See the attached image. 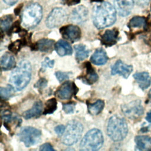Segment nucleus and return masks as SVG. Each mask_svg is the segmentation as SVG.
<instances>
[{
  "mask_svg": "<svg viewBox=\"0 0 151 151\" xmlns=\"http://www.w3.org/2000/svg\"><path fill=\"white\" fill-rule=\"evenodd\" d=\"M122 111L125 116L130 119H136L143 113L140 101L134 100L122 106Z\"/></svg>",
  "mask_w": 151,
  "mask_h": 151,
  "instance_id": "1a4fd4ad",
  "label": "nucleus"
},
{
  "mask_svg": "<svg viewBox=\"0 0 151 151\" xmlns=\"http://www.w3.org/2000/svg\"><path fill=\"white\" fill-rule=\"evenodd\" d=\"M60 33L65 39L74 42L78 41L81 37V30L74 25H68L62 27Z\"/></svg>",
  "mask_w": 151,
  "mask_h": 151,
  "instance_id": "9b49d317",
  "label": "nucleus"
},
{
  "mask_svg": "<svg viewBox=\"0 0 151 151\" xmlns=\"http://www.w3.org/2000/svg\"><path fill=\"white\" fill-rule=\"evenodd\" d=\"M88 18V9L83 5H80L73 9L70 15V20L75 24H81Z\"/></svg>",
  "mask_w": 151,
  "mask_h": 151,
  "instance_id": "f8f14e48",
  "label": "nucleus"
},
{
  "mask_svg": "<svg viewBox=\"0 0 151 151\" xmlns=\"http://www.w3.org/2000/svg\"><path fill=\"white\" fill-rule=\"evenodd\" d=\"M119 31L117 29H107L101 37V42L103 45L110 47L115 44L118 40Z\"/></svg>",
  "mask_w": 151,
  "mask_h": 151,
  "instance_id": "2eb2a0df",
  "label": "nucleus"
},
{
  "mask_svg": "<svg viewBox=\"0 0 151 151\" xmlns=\"http://www.w3.org/2000/svg\"><path fill=\"white\" fill-rule=\"evenodd\" d=\"M65 130V127L63 125H58L57 126H56L54 129V130L55 132V133L58 135V136H63V134H64V132Z\"/></svg>",
  "mask_w": 151,
  "mask_h": 151,
  "instance_id": "c9c22d12",
  "label": "nucleus"
},
{
  "mask_svg": "<svg viewBox=\"0 0 151 151\" xmlns=\"http://www.w3.org/2000/svg\"><path fill=\"white\" fill-rule=\"evenodd\" d=\"M104 143V137L101 130L93 129L83 137L80 145V150L93 151L100 149Z\"/></svg>",
  "mask_w": 151,
  "mask_h": 151,
  "instance_id": "39448f33",
  "label": "nucleus"
},
{
  "mask_svg": "<svg viewBox=\"0 0 151 151\" xmlns=\"http://www.w3.org/2000/svg\"><path fill=\"white\" fill-rule=\"evenodd\" d=\"M83 130V125L78 121L73 120L70 121L63 136L61 142L63 144L71 146L78 142L81 136Z\"/></svg>",
  "mask_w": 151,
  "mask_h": 151,
  "instance_id": "423d86ee",
  "label": "nucleus"
},
{
  "mask_svg": "<svg viewBox=\"0 0 151 151\" xmlns=\"http://www.w3.org/2000/svg\"><path fill=\"white\" fill-rule=\"evenodd\" d=\"M104 102L101 100H98L94 103L88 104V112L92 115H97L103 110Z\"/></svg>",
  "mask_w": 151,
  "mask_h": 151,
  "instance_id": "bb28decb",
  "label": "nucleus"
},
{
  "mask_svg": "<svg viewBox=\"0 0 151 151\" xmlns=\"http://www.w3.org/2000/svg\"><path fill=\"white\" fill-rule=\"evenodd\" d=\"M127 132L128 126L123 118L117 115L110 118L107 126V133L112 140L119 142L123 140Z\"/></svg>",
  "mask_w": 151,
  "mask_h": 151,
  "instance_id": "7ed1b4c3",
  "label": "nucleus"
},
{
  "mask_svg": "<svg viewBox=\"0 0 151 151\" xmlns=\"http://www.w3.org/2000/svg\"><path fill=\"white\" fill-rule=\"evenodd\" d=\"M42 17V9L38 3L28 5L23 11L21 23L26 28H32L40 22Z\"/></svg>",
  "mask_w": 151,
  "mask_h": 151,
  "instance_id": "20e7f679",
  "label": "nucleus"
},
{
  "mask_svg": "<svg viewBox=\"0 0 151 151\" xmlns=\"http://www.w3.org/2000/svg\"><path fill=\"white\" fill-rule=\"evenodd\" d=\"M18 137L26 147H30L40 142L41 132L35 127L26 126L21 129L18 133Z\"/></svg>",
  "mask_w": 151,
  "mask_h": 151,
  "instance_id": "0eeeda50",
  "label": "nucleus"
},
{
  "mask_svg": "<svg viewBox=\"0 0 151 151\" xmlns=\"http://www.w3.org/2000/svg\"><path fill=\"white\" fill-rule=\"evenodd\" d=\"M54 45V41L53 40L43 38L37 42L36 48L41 52H49L52 50Z\"/></svg>",
  "mask_w": 151,
  "mask_h": 151,
  "instance_id": "b1692460",
  "label": "nucleus"
},
{
  "mask_svg": "<svg viewBox=\"0 0 151 151\" xmlns=\"http://www.w3.org/2000/svg\"><path fill=\"white\" fill-rule=\"evenodd\" d=\"M67 18V12L61 8L53 9L47 17L45 24L48 28H54L60 26Z\"/></svg>",
  "mask_w": 151,
  "mask_h": 151,
  "instance_id": "6e6552de",
  "label": "nucleus"
},
{
  "mask_svg": "<svg viewBox=\"0 0 151 151\" xmlns=\"http://www.w3.org/2000/svg\"><path fill=\"white\" fill-rule=\"evenodd\" d=\"M54 47L57 53L60 56L71 55L73 52L70 44L64 40H61L57 41L55 43Z\"/></svg>",
  "mask_w": 151,
  "mask_h": 151,
  "instance_id": "aec40b11",
  "label": "nucleus"
},
{
  "mask_svg": "<svg viewBox=\"0 0 151 151\" xmlns=\"http://www.w3.org/2000/svg\"><path fill=\"white\" fill-rule=\"evenodd\" d=\"M21 47V41H17L15 42H13L12 43H11L9 45L8 49L10 51H11L14 53H17L20 50Z\"/></svg>",
  "mask_w": 151,
  "mask_h": 151,
  "instance_id": "2f4dec72",
  "label": "nucleus"
},
{
  "mask_svg": "<svg viewBox=\"0 0 151 151\" xmlns=\"http://www.w3.org/2000/svg\"><path fill=\"white\" fill-rule=\"evenodd\" d=\"M85 67L86 70V74L81 77V78L83 80L84 83L90 85L92 84L97 80L98 76L90 63L87 62L85 64Z\"/></svg>",
  "mask_w": 151,
  "mask_h": 151,
  "instance_id": "a211bd4d",
  "label": "nucleus"
},
{
  "mask_svg": "<svg viewBox=\"0 0 151 151\" xmlns=\"http://www.w3.org/2000/svg\"><path fill=\"white\" fill-rule=\"evenodd\" d=\"M12 18L10 16L5 17L1 19V28L4 31H8L11 28Z\"/></svg>",
  "mask_w": 151,
  "mask_h": 151,
  "instance_id": "c85d7f7f",
  "label": "nucleus"
},
{
  "mask_svg": "<svg viewBox=\"0 0 151 151\" xmlns=\"http://www.w3.org/2000/svg\"><path fill=\"white\" fill-rule=\"evenodd\" d=\"M148 96H149V98L150 99V100H151V89L150 90V91H149V93H148Z\"/></svg>",
  "mask_w": 151,
  "mask_h": 151,
  "instance_id": "79ce46f5",
  "label": "nucleus"
},
{
  "mask_svg": "<svg viewBox=\"0 0 151 151\" xmlns=\"http://www.w3.org/2000/svg\"><path fill=\"white\" fill-rule=\"evenodd\" d=\"M40 150H54L53 147L50 143H44L40 146Z\"/></svg>",
  "mask_w": 151,
  "mask_h": 151,
  "instance_id": "e433bc0d",
  "label": "nucleus"
},
{
  "mask_svg": "<svg viewBox=\"0 0 151 151\" xmlns=\"http://www.w3.org/2000/svg\"><path fill=\"white\" fill-rule=\"evenodd\" d=\"M146 120H147L149 122L151 123V110L147 114L146 117Z\"/></svg>",
  "mask_w": 151,
  "mask_h": 151,
  "instance_id": "a19ab883",
  "label": "nucleus"
},
{
  "mask_svg": "<svg viewBox=\"0 0 151 151\" xmlns=\"http://www.w3.org/2000/svg\"><path fill=\"white\" fill-rule=\"evenodd\" d=\"M54 64V61L50 60L48 57H46L44 61L42 63L41 68L42 70H45L47 68H52Z\"/></svg>",
  "mask_w": 151,
  "mask_h": 151,
  "instance_id": "72a5a7b5",
  "label": "nucleus"
},
{
  "mask_svg": "<svg viewBox=\"0 0 151 151\" xmlns=\"http://www.w3.org/2000/svg\"><path fill=\"white\" fill-rule=\"evenodd\" d=\"M116 20V10L112 5L107 2L96 4L93 11L94 25L99 29L112 25Z\"/></svg>",
  "mask_w": 151,
  "mask_h": 151,
  "instance_id": "f257e3e1",
  "label": "nucleus"
},
{
  "mask_svg": "<svg viewBox=\"0 0 151 151\" xmlns=\"http://www.w3.org/2000/svg\"><path fill=\"white\" fill-rule=\"evenodd\" d=\"M76 50V58L78 61L84 60L89 54V50L83 44H77L74 46Z\"/></svg>",
  "mask_w": 151,
  "mask_h": 151,
  "instance_id": "a878e982",
  "label": "nucleus"
},
{
  "mask_svg": "<svg viewBox=\"0 0 151 151\" xmlns=\"http://www.w3.org/2000/svg\"><path fill=\"white\" fill-rule=\"evenodd\" d=\"M47 80L44 78H40L37 82V83L35 84V87L38 89L42 90V88H44L47 86Z\"/></svg>",
  "mask_w": 151,
  "mask_h": 151,
  "instance_id": "f704fd0d",
  "label": "nucleus"
},
{
  "mask_svg": "<svg viewBox=\"0 0 151 151\" xmlns=\"http://www.w3.org/2000/svg\"><path fill=\"white\" fill-rule=\"evenodd\" d=\"M42 109L43 106L42 102L41 101H37L30 109H28L23 113L22 116L25 119L37 117L42 113Z\"/></svg>",
  "mask_w": 151,
  "mask_h": 151,
  "instance_id": "f3484780",
  "label": "nucleus"
},
{
  "mask_svg": "<svg viewBox=\"0 0 151 151\" xmlns=\"http://www.w3.org/2000/svg\"><path fill=\"white\" fill-rule=\"evenodd\" d=\"M57 107V102L55 99L52 98L48 100L45 103V106L44 110L43 111V114H51L53 113Z\"/></svg>",
  "mask_w": 151,
  "mask_h": 151,
  "instance_id": "cd10ccee",
  "label": "nucleus"
},
{
  "mask_svg": "<svg viewBox=\"0 0 151 151\" xmlns=\"http://www.w3.org/2000/svg\"><path fill=\"white\" fill-rule=\"evenodd\" d=\"M77 88L75 84L69 81H65L58 87L56 91L57 96L62 100L70 99L73 95L76 94Z\"/></svg>",
  "mask_w": 151,
  "mask_h": 151,
  "instance_id": "9d476101",
  "label": "nucleus"
},
{
  "mask_svg": "<svg viewBox=\"0 0 151 151\" xmlns=\"http://www.w3.org/2000/svg\"><path fill=\"white\" fill-rule=\"evenodd\" d=\"M3 1L5 4L9 5H12L18 1V0H3Z\"/></svg>",
  "mask_w": 151,
  "mask_h": 151,
  "instance_id": "ea45409f",
  "label": "nucleus"
},
{
  "mask_svg": "<svg viewBox=\"0 0 151 151\" xmlns=\"http://www.w3.org/2000/svg\"><path fill=\"white\" fill-rule=\"evenodd\" d=\"M108 60V57L105 50L100 48L97 49L93 54L91 55L90 61L91 63L97 65H101L105 64Z\"/></svg>",
  "mask_w": 151,
  "mask_h": 151,
  "instance_id": "6ab92c4d",
  "label": "nucleus"
},
{
  "mask_svg": "<svg viewBox=\"0 0 151 151\" xmlns=\"http://www.w3.org/2000/svg\"><path fill=\"white\" fill-rule=\"evenodd\" d=\"M132 70L133 67L132 65L126 64L121 60H117L111 68V74L112 75L119 74L127 78L131 74Z\"/></svg>",
  "mask_w": 151,
  "mask_h": 151,
  "instance_id": "ddd939ff",
  "label": "nucleus"
},
{
  "mask_svg": "<svg viewBox=\"0 0 151 151\" xmlns=\"http://www.w3.org/2000/svg\"><path fill=\"white\" fill-rule=\"evenodd\" d=\"M114 5L118 14L125 17L128 15L133 6V0H114Z\"/></svg>",
  "mask_w": 151,
  "mask_h": 151,
  "instance_id": "4468645a",
  "label": "nucleus"
},
{
  "mask_svg": "<svg viewBox=\"0 0 151 151\" xmlns=\"http://www.w3.org/2000/svg\"><path fill=\"white\" fill-rule=\"evenodd\" d=\"M146 22L144 17H134L129 22V27L130 29H142L146 27Z\"/></svg>",
  "mask_w": 151,
  "mask_h": 151,
  "instance_id": "393cba45",
  "label": "nucleus"
},
{
  "mask_svg": "<svg viewBox=\"0 0 151 151\" xmlns=\"http://www.w3.org/2000/svg\"><path fill=\"white\" fill-rule=\"evenodd\" d=\"M136 147L141 150L151 149V139L147 136H137L134 139Z\"/></svg>",
  "mask_w": 151,
  "mask_h": 151,
  "instance_id": "5701e85b",
  "label": "nucleus"
},
{
  "mask_svg": "<svg viewBox=\"0 0 151 151\" xmlns=\"http://www.w3.org/2000/svg\"><path fill=\"white\" fill-rule=\"evenodd\" d=\"M14 89L9 84L6 87H1L0 94L2 99H8L13 94Z\"/></svg>",
  "mask_w": 151,
  "mask_h": 151,
  "instance_id": "c756f323",
  "label": "nucleus"
},
{
  "mask_svg": "<svg viewBox=\"0 0 151 151\" xmlns=\"http://www.w3.org/2000/svg\"><path fill=\"white\" fill-rule=\"evenodd\" d=\"M2 117L4 120V126L9 131L11 128L13 126H19L21 120L16 116L12 115V114L8 110L4 111L2 113Z\"/></svg>",
  "mask_w": 151,
  "mask_h": 151,
  "instance_id": "dca6fc26",
  "label": "nucleus"
},
{
  "mask_svg": "<svg viewBox=\"0 0 151 151\" xmlns=\"http://www.w3.org/2000/svg\"><path fill=\"white\" fill-rule=\"evenodd\" d=\"M135 1L138 5H142V6H145L147 5V4L149 2V0H135Z\"/></svg>",
  "mask_w": 151,
  "mask_h": 151,
  "instance_id": "58836bf2",
  "label": "nucleus"
},
{
  "mask_svg": "<svg viewBox=\"0 0 151 151\" xmlns=\"http://www.w3.org/2000/svg\"><path fill=\"white\" fill-rule=\"evenodd\" d=\"M70 74V73L63 72V71H58L55 73V76H56L57 78L58 79V80L59 81L61 82L64 80H68L69 78Z\"/></svg>",
  "mask_w": 151,
  "mask_h": 151,
  "instance_id": "473e14b6",
  "label": "nucleus"
},
{
  "mask_svg": "<svg viewBox=\"0 0 151 151\" xmlns=\"http://www.w3.org/2000/svg\"><path fill=\"white\" fill-rule=\"evenodd\" d=\"M75 103L71 102V103H64L63 105V110L65 111L67 114H71L74 112V107H75Z\"/></svg>",
  "mask_w": 151,
  "mask_h": 151,
  "instance_id": "7c9ffc66",
  "label": "nucleus"
},
{
  "mask_svg": "<svg viewBox=\"0 0 151 151\" xmlns=\"http://www.w3.org/2000/svg\"><path fill=\"white\" fill-rule=\"evenodd\" d=\"M81 0H63V4L68 6L74 5L80 3Z\"/></svg>",
  "mask_w": 151,
  "mask_h": 151,
  "instance_id": "4c0bfd02",
  "label": "nucleus"
},
{
  "mask_svg": "<svg viewBox=\"0 0 151 151\" xmlns=\"http://www.w3.org/2000/svg\"><path fill=\"white\" fill-rule=\"evenodd\" d=\"M1 66L3 70H9L15 66L14 57L9 52L5 53L1 58Z\"/></svg>",
  "mask_w": 151,
  "mask_h": 151,
  "instance_id": "4be33fe9",
  "label": "nucleus"
},
{
  "mask_svg": "<svg viewBox=\"0 0 151 151\" xmlns=\"http://www.w3.org/2000/svg\"><path fill=\"white\" fill-rule=\"evenodd\" d=\"M93 1H98V2H100V1H101L102 0H91Z\"/></svg>",
  "mask_w": 151,
  "mask_h": 151,
  "instance_id": "37998d69",
  "label": "nucleus"
},
{
  "mask_svg": "<svg viewBox=\"0 0 151 151\" xmlns=\"http://www.w3.org/2000/svg\"><path fill=\"white\" fill-rule=\"evenodd\" d=\"M31 73L32 67L30 63L26 60H21L10 74L9 85L15 91L24 89L30 81Z\"/></svg>",
  "mask_w": 151,
  "mask_h": 151,
  "instance_id": "f03ea898",
  "label": "nucleus"
},
{
  "mask_svg": "<svg viewBox=\"0 0 151 151\" xmlns=\"http://www.w3.org/2000/svg\"><path fill=\"white\" fill-rule=\"evenodd\" d=\"M133 77L139 84V87L144 90L147 88L150 84L151 78L147 72H140L135 73Z\"/></svg>",
  "mask_w": 151,
  "mask_h": 151,
  "instance_id": "412c9836",
  "label": "nucleus"
}]
</instances>
